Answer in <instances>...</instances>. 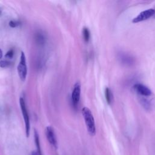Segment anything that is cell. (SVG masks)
I'll list each match as a JSON object with an SVG mask.
<instances>
[{"label":"cell","instance_id":"cell-14","mask_svg":"<svg viewBox=\"0 0 155 155\" xmlns=\"http://www.w3.org/2000/svg\"><path fill=\"white\" fill-rule=\"evenodd\" d=\"M10 65V63L7 61H0V67L4 68L8 67Z\"/></svg>","mask_w":155,"mask_h":155},{"label":"cell","instance_id":"cell-1","mask_svg":"<svg viewBox=\"0 0 155 155\" xmlns=\"http://www.w3.org/2000/svg\"><path fill=\"white\" fill-rule=\"evenodd\" d=\"M82 114L84 119L89 135L92 136H95L96 135V126L95 119L91 110L89 108L84 107L82 109Z\"/></svg>","mask_w":155,"mask_h":155},{"label":"cell","instance_id":"cell-8","mask_svg":"<svg viewBox=\"0 0 155 155\" xmlns=\"http://www.w3.org/2000/svg\"><path fill=\"white\" fill-rule=\"evenodd\" d=\"M119 59L121 60L122 64L126 65H131L134 63L133 58L127 54H120Z\"/></svg>","mask_w":155,"mask_h":155},{"label":"cell","instance_id":"cell-16","mask_svg":"<svg viewBox=\"0 0 155 155\" xmlns=\"http://www.w3.org/2000/svg\"><path fill=\"white\" fill-rule=\"evenodd\" d=\"M31 155H39V154L38 153L37 150H35V151H33L32 152V153H31Z\"/></svg>","mask_w":155,"mask_h":155},{"label":"cell","instance_id":"cell-15","mask_svg":"<svg viewBox=\"0 0 155 155\" xmlns=\"http://www.w3.org/2000/svg\"><path fill=\"white\" fill-rule=\"evenodd\" d=\"M9 26L10 27H11L12 28H14V27H16L17 26H18L19 24H20V23L18 22V21H10L9 22Z\"/></svg>","mask_w":155,"mask_h":155},{"label":"cell","instance_id":"cell-2","mask_svg":"<svg viewBox=\"0 0 155 155\" xmlns=\"http://www.w3.org/2000/svg\"><path fill=\"white\" fill-rule=\"evenodd\" d=\"M17 69H18V75L21 80L22 81H24L26 78V76L27 74V69L26 66V56L23 51H21V54L20 62L17 67Z\"/></svg>","mask_w":155,"mask_h":155},{"label":"cell","instance_id":"cell-3","mask_svg":"<svg viewBox=\"0 0 155 155\" xmlns=\"http://www.w3.org/2000/svg\"><path fill=\"white\" fill-rule=\"evenodd\" d=\"M19 103H20L21 109V111L23 113V117L24 119L26 136L28 138L29 136V134H30V120H29L28 111H27V110L26 109L25 101L22 97L20 98V99H19Z\"/></svg>","mask_w":155,"mask_h":155},{"label":"cell","instance_id":"cell-5","mask_svg":"<svg viewBox=\"0 0 155 155\" xmlns=\"http://www.w3.org/2000/svg\"><path fill=\"white\" fill-rule=\"evenodd\" d=\"M133 89L137 92L139 95L144 97H149L151 95L152 92L151 90L142 84H136L134 85Z\"/></svg>","mask_w":155,"mask_h":155},{"label":"cell","instance_id":"cell-17","mask_svg":"<svg viewBox=\"0 0 155 155\" xmlns=\"http://www.w3.org/2000/svg\"><path fill=\"white\" fill-rule=\"evenodd\" d=\"M2 57H3V51L1 50V49H0V59H1Z\"/></svg>","mask_w":155,"mask_h":155},{"label":"cell","instance_id":"cell-18","mask_svg":"<svg viewBox=\"0 0 155 155\" xmlns=\"http://www.w3.org/2000/svg\"><path fill=\"white\" fill-rule=\"evenodd\" d=\"M154 18H155V14H154Z\"/></svg>","mask_w":155,"mask_h":155},{"label":"cell","instance_id":"cell-11","mask_svg":"<svg viewBox=\"0 0 155 155\" xmlns=\"http://www.w3.org/2000/svg\"><path fill=\"white\" fill-rule=\"evenodd\" d=\"M105 96H106V99L107 102L108 103V104L110 105L113 99V93L111 90L109 88L106 87L105 90Z\"/></svg>","mask_w":155,"mask_h":155},{"label":"cell","instance_id":"cell-6","mask_svg":"<svg viewBox=\"0 0 155 155\" xmlns=\"http://www.w3.org/2000/svg\"><path fill=\"white\" fill-rule=\"evenodd\" d=\"M46 135L49 141V143L54 148L57 149L58 147V142L56 138L53 128L51 126H48L46 128Z\"/></svg>","mask_w":155,"mask_h":155},{"label":"cell","instance_id":"cell-7","mask_svg":"<svg viewBox=\"0 0 155 155\" xmlns=\"http://www.w3.org/2000/svg\"><path fill=\"white\" fill-rule=\"evenodd\" d=\"M80 95H81V84L79 82H77L74 86V90L72 92L71 99L73 104L75 106H76L78 104L80 99Z\"/></svg>","mask_w":155,"mask_h":155},{"label":"cell","instance_id":"cell-10","mask_svg":"<svg viewBox=\"0 0 155 155\" xmlns=\"http://www.w3.org/2000/svg\"><path fill=\"white\" fill-rule=\"evenodd\" d=\"M34 139H35V146L37 149V151L38 152L39 155H43L42 151H41V146H40L39 135L38 133V131L35 129L34 130Z\"/></svg>","mask_w":155,"mask_h":155},{"label":"cell","instance_id":"cell-4","mask_svg":"<svg viewBox=\"0 0 155 155\" xmlns=\"http://www.w3.org/2000/svg\"><path fill=\"white\" fill-rule=\"evenodd\" d=\"M155 14V10L154 9H149L141 12L137 16L134 18L132 20L133 23H138L143 21H145L154 16Z\"/></svg>","mask_w":155,"mask_h":155},{"label":"cell","instance_id":"cell-9","mask_svg":"<svg viewBox=\"0 0 155 155\" xmlns=\"http://www.w3.org/2000/svg\"><path fill=\"white\" fill-rule=\"evenodd\" d=\"M147 97L141 96L140 102L144 109L147 110H151V107H153V105H152L151 101L150 100H149V99H147Z\"/></svg>","mask_w":155,"mask_h":155},{"label":"cell","instance_id":"cell-12","mask_svg":"<svg viewBox=\"0 0 155 155\" xmlns=\"http://www.w3.org/2000/svg\"><path fill=\"white\" fill-rule=\"evenodd\" d=\"M82 34H83L84 39L86 42H88L90 39V32L87 28L84 27L82 30Z\"/></svg>","mask_w":155,"mask_h":155},{"label":"cell","instance_id":"cell-13","mask_svg":"<svg viewBox=\"0 0 155 155\" xmlns=\"http://www.w3.org/2000/svg\"><path fill=\"white\" fill-rule=\"evenodd\" d=\"M14 50H10L7 51V54H6L5 57L6 58H12L14 56Z\"/></svg>","mask_w":155,"mask_h":155}]
</instances>
